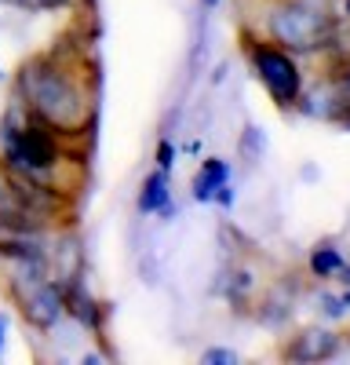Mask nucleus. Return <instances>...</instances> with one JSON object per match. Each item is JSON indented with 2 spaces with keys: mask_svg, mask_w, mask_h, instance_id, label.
<instances>
[{
  "mask_svg": "<svg viewBox=\"0 0 350 365\" xmlns=\"http://www.w3.org/2000/svg\"><path fill=\"white\" fill-rule=\"evenodd\" d=\"M245 55H248V66L255 73V81L267 88V96L277 110H292L303 96V70H299V55L285 51L281 44L267 41V37H252L245 44Z\"/></svg>",
  "mask_w": 350,
  "mask_h": 365,
  "instance_id": "nucleus-5",
  "label": "nucleus"
},
{
  "mask_svg": "<svg viewBox=\"0 0 350 365\" xmlns=\"http://www.w3.org/2000/svg\"><path fill=\"white\" fill-rule=\"evenodd\" d=\"M8 81V73H4V66H0V84H4Z\"/></svg>",
  "mask_w": 350,
  "mask_h": 365,
  "instance_id": "nucleus-23",
  "label": "nucleus"
},
{
  "mask_svg": "<svg viewBox=\"0 0 350 365\" xmlns=\"http://www.w3.org/2000/svg\"><path fill=\"white\" fill-rule=\"evenodd\" d=\"M175 158H179V146H175L168 135H161V139H157V146H154V168L175 172Z\"/></svg>",
  "mask_w": 350,
  "mask_h": 365,
  "instance_id": "nucleus-14",
  "label": "nucleus"
},
{
  "mask_svg": "<svg viewBox=\"0 0 350 365\" xmlns=\"http://www.w3.org/2000/svg\"><path fill=\"white\" fill-rule=\"evenodd\" d=\"M70 143L73 139L58 135L55 128L41 125L37 117H29L11 96V106L0 117V165L11 175L70 194V187L63 182V172L70 165Z\"/></svg>",
  "mask_w": 350,
  "mask_h": 365,
  "instance_id": "nucleus-2",
  "label": "nucleus"
},
{
  "mask_svg": "<svg viewBox=\"0 0 350 365\" xmlns=\"http://www.w3.org/2000/svg\"><path fill=\"white\" fill-rule=\"evenodd\" d=\"M8 292L15 299V307L22 322L48 336L66 322V289L63 278H55V270L48 263H11Z\"/></svg>",
  "mask_w": 350,
  "mask_h": 365,
  "instance_id": "nucleus-4",
  "label": "nucleus"
},
{
  "mask_svg": "<svg viewBox=\"0 0 350 365\" xmlns=\"http://www.w3.org/2000/svg\"><path fill=\"white\" fill-rule=\"evenodd\" d=\"M233 197H238L233 182H223V187L216 190V197H212V205H219V208H233Z\"/></svg>",
  "mask_w": 350,
  "mask_h": 365,
  "instance_id": "nucleus-16",
  "label": "nucleus"
},
{
  "mask_svg": "<svg viewBox=\"0 0 350 365\" xmlns=\"http://www.w3.org/2000/svg\"><path fill=\"white\" fill-rule=\"evenodd\" d=\"M135 212L139 216H157V220H175V194H171V172L154 168L150 175L142 179V187L135 194Z\"/></svg>",
  "mask_w": 350,
  "mask_h": 365,
  "instance_id": "nucleus-8",
  "label": "nucleus"
},
{
  "mask_svg": "<svg viewBox=\"0 0 350 365\" xmlns=\"http://www.w3.org/2000/svg\"><path fill=\"white\" fill-rule=\"evenodd\" d=\"M233 179V165L226 161V158H204L201 165H197V172H193V179H190V197L197 201V205H212V197H216V190L223 187V182H230Z\"/></svg>",
  "mask_w": 350,
  "mask_h": 365,
  "instance_id": "nucleus-9",
  "label": "nucleus"
},
{
  "mask_svg": "<svg viewBox=\"0 0 350 365\" xmlns=\"http://www.w3.org/2000/svg\"><path fill=\"white\" fill-rule=\"evenodd\" d=\"M80 361H84V365H99L102 354H99V351H88V354H80Z\"/></svg>",
  "mask_w": 350,
  "mask_h": 365,
  "instance_id": "nucleus-20",
  "label": "nucleus"
},
{
  "mask_svg": "<svg viewBox=\"0 0 350 365\" xmlns=\"http://www.w3.org/2000/svg\"><path fill=\"white\" fill-rule=\"evenodd\" d=\"M8 336H11V314L0 311V354H4V347H8Z\"/></svg>",
  "mask_w": 350,
  "mask_h": 365,
  "instance_id": "nucleus-18",
  "label": "nucleus"
},
{
  "mask_svg": "<svg viewBox=\"0 0 350 365\" xmlns=\"http://www.w3.org/2000/svg\"><path fill=\"white\" fill-rule=\"evenodd\" d=\"M314 303H317V314L321 318H329V322H343L350 311H346V303H343V296L339 292H332V289H321L317 296H314Z\"/></svg>",
  "mask_w": 350,
  "mask_h": 365,
  "instance_id": "nucleus-12",
  "label": "nucleus"
},
{
  "mask_svg": "<svg viewBox=\"0 0 350 365\" xmlns=\"http://www.w3.org/2000/svg\"><path fill=\"white\" fill-rule=\"evenodd\" d=\"M201 4H204V8H219V4H223V0H201Z\"/></svg>",
  "mask_w": 350,
  "mask_h": 365,
  "instance_id": "nucleus-22",
  "label": "nucleus"
},
{
  "mask_svg": "<svg viewBox=\"0 0 350 365\" xmlns=\"http://www.w3.org/2000/svg\"><path fill=\"white\" fill-rule=\"evenodd\" d=\"M303 179H317V168L314 165H303Z\"/></svg>",
  "mask_w": 350,
  "mask_h": 365,
  "instance_id": "nucleus-21",
  "label": "nucleus"
},
{
  "mask_svg": "<svg viewBox=\"0 0 350 365\" xmlns=\"http://www.w3.org/2000/svg\"><path fill=\"white\" fill-rule=\"evenodd\" d=\"M343 267H346V256H343L339 245H332V241H321V245H314L310 256H307V270L317 282H332Z\"/></svg>",
  "mask_w": 350,
  "mask_h": 365,
  "instance_id": "nucleus-10",
  "label": "nucleus"
},
{
  "mask_svg": "<svg viewBox=\"0 0 350 365\" xmlns=\"http://www.w3.org/2000/svg\"><path fill=\"white\" fill-rule=\"evenodd\" d=\"M15 99L66 139H80L95 125V81L77 63V55L37 51L15 70Z\"/></svg>",
  "mask_w": 350,
  "mask_h": 365,
  "instance_id": "nucleus-1",
  "label": "nucleus"
},
{
  "mask_svg": "<svg viewBox=\"0 0 350 365\" xmlns=\"http://www.w3.org/2000/svg\"><path fill=\"white\" fill-rule=\"evenodd\" d=\"M339 15L329 0H270L262 11V37L292 55H321L339 41Z\"/></svg>",
  "mask_w": 350,
  "mask_h": 365,
  "instance_id": "nucleus-3",
  "label": "nucleus"
},
{
  "mask_svg": "<svg viewBox=\"0 0 350 365\" xmlns=\"http://www.w3.org/2000/svg\"><path fill=\"white\" fill-rule=\"evenodd\" d=\"M63 289H66V318L84 329V332H92V336H99L102 332V303L92 296V289H88L84 282V274H70V278H63Z\"/></svg>",
  "mask_w": 350,
  "mask_h": 365,
  "instance_id": "nucleus-7",
  "label": "nucleus"
},
{
  "mask_svg": "<svg viewBox=\"0 0 350 365\" xmlns=\"http://www.w3.org/2000/svg\"><path fill=\"white\" fill-rule=\"evenodd\" d=\"M4 8H18V11H33V15H48V11H66V8H80V0H0Z\"/></svg>",
  "mask_w": 350,
  "mask_h": 365,
  "instance_id": "nucleus-11",
  "label": "nucleus"
},
{
  "mask_svg": "<svg viewBox=\"0 0 350 365\" xmlns=\"http://www.w3.org/2000/svg\"><path fill=\"white\" fill-rule=\"evenodd\" d=\"M183 154L197 158V154H201V139H186V143H183Z\"/></svg>",
  "mask_w": 350,
  "mask_h": 365,
  "instance_id": "nucleus-19",
  "label": "nucleus"
},
{
  "mask_svg": "<svg viewBox=\"0 0 350 365\" xmlns=\"http://www.w3.org/2000/svg\"><path fill=\"white\" fill-rule=\"evenodd\" d=\"M332 282H339V296H343V303H346V311H350V263L336 274Z\"/></svg>",
  "mask_w": 350,
  "mask_h": 365,
  "instance_id": "nucleus-17",
  "label": "nucleus"
},
{
  "mask_svg": "<svg viewBox=\"0 0 350 365\" xmlns=\"http://www.w3.org/2000/svg\"><path fill=\"white\" fill-rule=\"evenodd\" d=\"M241 361V354L233 351V347H204L201 351V365H238Z\"/></svg>",
  "mask_w": 350,
  "mask_h": 365,
  "instance_id": "nucleus-15",
  "label": "nucleus"
},
{
  "mask_svg": "<svg viewBox=\"0 0 350 365\" xmlns=\"http://www.w3.org/2000/svg\"><path fill=\"white\" fill-rule=\"evenodd\" d=\"M262 150H267V135H262V128L245 125V135H241V154H245L248 161H259V158H262Z\"/></svg>",
  "mask_w": 350,
  "mask_h": 365,
  "instance_id": "nucleus-13",
  "label": "nucleus"
},
{
  "mask_svg": "<svg viewBox=\"0 0 350 365\" xmlns=\"http://www.w3.org/2000/svg\"><path fill=\"white\" fill-rule=\"evenodd\" d=\"M343 347L339 332L329 329V325H307L299 329L296 336H288V344L281 347V358L285 361H299V365H314V361H329L336 358Z\"/></svg>",
  "mask_w": 350,
  "mask_h": 365,
  "instance_id": "nucleus-6",
  "label": "nucleus"
}]
</instances>
